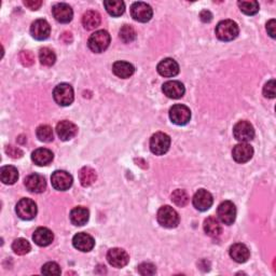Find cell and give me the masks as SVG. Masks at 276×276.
Returning <instances> with one entry per match:
<instances>
[{
  "label": "cell",
  "instance_id": "cell-1",
  "mask_svg": "<svg viewBox=\"0 0 276 276\" xmlns=\"http://www.w3.org/2000/svg\"><path fill=\"white\" fill-rule=\"evenodd\" d=\"M238 33L237 24L231 20L221 21L216 26V36L221 41H232L237 37Z\"/></svg>",
  "mask_w": 276,
  "mask_h": 276
},
{
  "label": "cell",
  "instance_id": "cell-2",
  "mask_svg": "<svg viewBox=\"0 0 276 276\" xmlns=\"http://www.w3.org/2000/svg\"><path fill=\"white\" fill-rule=\"evenodd\" d=\"M157 218L159 224L167 229H173L179 225V215L173 207L168 205L162 206L158 210Z\"/></svg>",
  "mask_w": 276,
  "mask_h": 276
},
{
  "label": "cell",
  "instance_id": "cell-3",
  "mask_svg": "<svg viewBox=\"0 0 276 276\" xmlns=\"http://www.w3.org/2000/svg\"><path fill=\"white\" fill-rule=\"evenodd\" d=\"M110 44V35L106 30H97L88 38L87 46L94 53H102Z\"/></svg>",
  "mask_w": 276,
  "mask_h": 276
},
{
  "label": "cell",
  "instance_id": "cell-4",
  "mask_svg": "<svg viewBox=\"0 0 276 276\" xmlns=\"http://www.w3.org/2000/svg\"><path fill=\"white\" fill-rule=\"evenodd\" d=\"M171 147V137L165 133L159 132L150 138V150L156 156L166 154Z\"/></svg>",
  "mask_w": 276,
  "mask_h": 276
},
{
  "label": "cell",
  "instance_id": "cell-5",
  "mask_svg": "<svg viewBox=\"0 0 276 276\" xmlns=\"http://www.w3.org/2000/svg\"><path fill=\"white\" fill-rule=\"evenodd\" d=\"M53 99L59 106H69L73 104L75 94L74 88L68 83H60L53 91Z\"/></svg>",
  "mask_w": 276,
  "mask_h": 276
},
{
  "label": "cell",
  "instance_id": "cell-6",
  "mask_svg": "<svg viewBox=\"0 0 276 276\" xmlns=\"http://www.w3.org/2000/svg\"><path fill=\"white\" fill-rule=\"evenodd\" d=\"M15 211L21 219L32 220L37 215V205L30 199H21L16 204Z\"/></svg>",
  "mask_w": 276,
  "mask_h": 276
},
{
  "label": "cell",
  "instance_id": "cell-7",
  "mask_svg": "<svg viewBox=\"0 0 276 276\" xmlns=\"http://www.w3.org/2000/svg\"><path fill=\"white\" fill-rule=\"evenodd\" d=\"M217 215L219 220L227 226L232 225L236 218V207L231 201L222 202L218 206Z\"/></svg>",
  "mask_w": 276,
  "mask_h": 276
},
{
  "label": "cell",
  "instance_id": "cell-8",
  "mask_svg": "<svg viewBox=\"0 0 276 276\" xmlns=\"http://www.w3.org/2000/svg\"><path fill=\"white\" fill-rule=\"evenodd\" d=\"M131 15L133 19L140 23H147L154 15L152 8L145 3H134L131 7Z\"/></svg>",
  "mask_w": 276,
  "mask_h": 276
},
{
  "label": "cell",
  "instance_id": "cell-9",
  "mask_svg": "<svg viewBox=\"0 0 276 276\" xmlns=\"http://www.w3.org/2000/svg\"><path fill=\"white\" fill-rule=\"evenodd\" d=\"M170 119L177 126H186L191 119V111L185 105H174L170 109Z\"/></svg>",
  "mask_w": 276,
  "mask_h": 276
},
{
  "label": "cell",
  "instance_id": "cell-10",
  "mask_svg": "<svg viewBox=\"0 0 276 276\" xmlns=\"http://www.w3.org/2000/svg\"><path fill=\"white\" fill-rule=\"evenodd\" d=\"M233 135L239 142L251 141L255 137L254 127L247 121H239L233 128Z\"/></svg>",
  "mask_w": 276,
  "mask_h": 276
},
{
  "label": "cell",
  "instance_id": "cell-11",
  "mask_svg": "<svg viewBox=\"0 0 276 276\" xmlns=\"http://www.w3.org/2000/svg\"><path fill=\"white\" fill-rule=\"evenodd\" d=\"M73 176L65 171H55L51 176L52 187L58 191H66L73 186Z\"/></svg>",
  "mask_w": 276,
  "mask_h": 276
},
{
  "label": "cell",
  "instance_id": "cell-12",
  "mask_svg": "<svg viewBox=\"0 0 276 276\" xmlns=\"http://www.w3.org/2000/svg\"><path fill=\"white\" fill-rule=\"evenodd\" d=\"M107 260L113 268H123L130 261L129 254L122 248H112L107 254Z\"/></svg>",
  "mask_w": 276,
  "mask_h": 276
},
{
  "label": "cell",
  "instance_id": "cell-13",
  "mask_svg": "<svg viewBox=\"0 0 276 276\" xmlns=\"http://www.w3.org/2000/svg\"><path fill=\"white\" fill-rule=\"evenodd\" d=\"M192 202H193V206L198 210L205 211L211 207L213 199H212V195L207 190L200 189L199 191L195 192Z\"/></svg>",
  "mask_w": 276,
  "mask_h": 276
},
{
  "label": "cell",
  "instance_id": "cell-14",
  "mask_svg": "<svg viewBox=\"0 0 276 276\" xmlns=\"http://www.w3.org/2000/svg\"><path fill=\"white\" fill-rule=\"evenodd\" d=\"M25 187L33 193H42L47 188L46 178L39 174H30L25 178Z\"/></svg>",
  "mask_w": 276,
  "mask_h": 276
},
{
  "label": "cell",
  "instance_id": "cell-15",
  "mask_svg": "<svg viewBox=\"0 0 276 276\" xmlns=\"http://www.w3.org/2000/svg\"><path fill=\"white\" fill-rule=\"evenodd\" d=\"M51 33L50 24L43 19L36 20L30 26V34L36 40H46Z\"/></svg>",
  "mask_w": 276,
  "mask_h": 276
},
{
  "label": "cell",
  "instance_id": "cell-16",
  "mask_svg": "<svg viewBox=\"0 0 276 276\" xmlns=\"http://www.w3.org/2000/svg\"><path fill=\"white\" fill-rule=\"evenodd\" d=\"M254 156V149L251 145L246 144V142H241V144L236 145L232 150V157L234 161L237 163H246L251 160Z\"/></svg>",
  "mask_w": 276,
  "mask_h": 276
},
{
  "label": "cell",
  "instance_id": "cell-17",
  "mask_svg": "<svg viewBox=\"0 0 276 276\" xmlns=\"http://www.w3.org/2000/svg\"><path fill=\"white\" fill-rule=\"evenodd\" d=\"M73 245L76 249H78V251L87 253V252H91L92 249L94 248L95 241L90 234L84 233V232H80L74 236Z\"/></svg>",
  "mask_w": 276,
  "mask_h": 276
},
{
  "label": "cell",
  "instance_id": "cell-18",
  "mask_svg": "<svg viewBox=\"0 0 276 276\" xmlns=\"http://www.w3.org/2000/svg\"><path fill=\"white\" fill-rule=\"evenodd\" d=\"M52 13L57 22L63 24L69 23L74 16L73 9L67 4H56L52 8Z\"/></svg>",
  "mask_w": 276,
  "mask_h": 276
},
{
  "label": "cell",
  "instance_id": "cell-19",
  "mask_svg": "<svg viewBox=\"0 0 276 276\" xmlns=\"http://www.w3.org/2000/svg\"><path fill=\"white\" fill-rule=\"evenodd\" d=\"M162 91L168 99L178 100L183 96L186 88L181 82L173 80V81H167L162 85Z\"/></svg>",
  "mask_w": 276,
  "mask_h": 276
},
{
  "label": "cell",
  "instance_id": "cell-20",
  "mask_svg": "<svg viewBox=\"0 0 276 276\" xmlns=\"http://www.w3.org/2000/svg\"><path fill=\"white\" fill-rule=\"evenodd\" d=\"M77 132H78V128L76 127V124L67 120L60 121L56 126L57 136L59 137V139L64 141L74 138L77 135Z\"/></svg>",
  "mask_w": 276,
  "mask_h": 276
},
{
  "label": "cell",
  "instance_id": "cell-21",
  "mask_svg": "<svg viewBox=\"0 0 276 276\" xmlns=\"http://www.w3.org/2000/svg\"><path fill=\"white\" fill-rule=\"evenodd\" d=\"M158 73L166 78H172L179 73V65L173 58H164L158 65Z\"/></svg>",
  "mask_w": 276,
  "mask_h": 276
},
{
  "label": "cell",
  "instance_id": "cell-22",
  "mask_svg": "<svg viewBox=\"0 0 276 276\" xmlns=\"http://www.w3.org/2000/svg\"><path fill=\"white\" fill-rule=\"evenodd\" d=\"M229 253H230V257L237 263H244L249 259V257H251V252H249V249L247 248L246 245L242 243L233 244L230 247Z\"/></svg>",
  "mask_w": 276,
  "mask_h": 276
},
{
  "label": "cell",
  "instance_id": "cell-23",
  "mask_svg": "<svg viewBox=\"0 0 276 276\" xmlns=\"http://www.w3.org/2000/svg\"><path fill=\"white\" fill-rule=\"evenodd\" d=\"M33 239L38 246L46 247V246H49L53 242L54 235H53V232L48 228L41 227L35 231L33 234Z\"/></svg>",
  "mask_w": 276,
  "mask_h": 276
},
{
  "label": "cell",
  "instance_id": "cell-24",
  "mask_svg": "<svg viewBox=\"0 0 276 276\" xmlns=\"http://www.w3.org/2000/svg\"><path fill=\"white\" fill-rule=\"evenodd\" d=\"M53 152L47 148H39L35 150L32 155V160L35 164L39 166H46L53 161Z\"/></svg>",
  "mask_w": 276,
  "mask_h": 276
},
{
  "label": "cell",
  "instance_id": "cell-25",
  "mask_svg": "<svg viewBox=\"0 0 276 276\" xmlns=\"http://www.w3.org/2000/svg\"><path fill=\"white\" fill-rule=\"evenodd\" d=\"M69 217H70L71 224L77 227H82L88 221V218H90V212H88V210L85 207L78 206L70 211Z\"/></svg>",
  "mask_w": 276,
  "mask_h": 276
},
{
  "label": "cell",
  "instance_id": "cell-26",
  "mask_svg": "<svg viewBox=\"0 0 276 276\" xmlns=\"http://www.w3.org/2000/svg\"><path fill=\"white\" fill-rule=\"evenodd\" d=\"M112 71L117 77L122 78V79H128L134 74L135 68L131 63H128V62L118 60L113 64Z\"/></svg>",
  "mask_w": 276,
  "mask_h": 276
},
{
  "label": "cell",
  "instance_id": "cell-27",
  "mask_svg": "<svg viewBox=\"0 0 276 276\" xmlns=\"http://www.w3.org/2000/svg\"><path fill=\"white\" fill-rule=\"evenodd\" d=\"M101 21L100 13L93 10L86 11L82 16V25L86 30H93L96 27H99Z\"/></svg>",
  "mask_w": 276,
  "mask_h": 276
},
{
  "label": "cell",
  "instance_id": "cell-28",
  "mask_svg": "<svg viewBox=\"0 0 276 276\" xmlns=\"http://www.w3.org/2000/svg\"><path fill=\"white\" fill-rule=\"evenodd\" d=\"M0 178L5 185H13L19 179V172L12 165L3 166L0 170Z\"/></svg>",
  "mask_w": 276,
  "mask_h": 276
},
{
  "label": "cell",
  "instance_id": "cell-29",
  "mask_svg": "<svg viewBox=\"0 0 276 276\" xmlns=\"http://www.w3.org/2000/svg\"><path fill=\"white\" fill-rule=\"evenodd\" d=\"M79 179L83 187H90L97 179L96 172L93 170L92 167L84 166L79 172Z\"/></svg>",
  "mask_w": 276,
  "mask_h": 276
},
{
  "label": "cell",
  "instance_id": "cell-30",
  "mask_svg": "<svg viewBox=\"0 0 276 276\" xmlns=\"http://www.w3.org/2000/svg\"><path fill=\"white\" fill-rule=\"evenodd\" d=\"M204 231L210 237H218L221 234L222 229L216 218L208 217L204 221Z\"/></svg>",
  "mask_w": 276,
  "mask_h": 276
},
{
  "label": "cell",
  "instance_id": "cell-31",
  "mask_svg": "<svg viewBox=\"0 0 276 276\" xmlns=\"http://www.w3.org/2000/svg\"><path fill=\"white\" fill-rule=\"evenodd\" d=\"M104 6L107 12L112 16H120L126 11V5L120 0H106L104 2Z\"/></svg>",
  "mask_w": 276,
  "mask_h": 276
},
{
  "label": "cell",
  "instance_id": "cell-32",
  "mask_svg": "<svg viewBox=\"0 0 276 276\" xmlns=\"http://www.w3.org/2000/svg\"><path fill=\"white\" fill-rule=\"evenodd\" d=\"M39 59L42 65L50 67L52 65H54L56 60L55 53L49 48H42L39 51Z\"/></svg>",
  "mask_w": 276,
  "mask_h": 276
},
{
  "label": "cell",
  "instance_id": "cell-33",
  "mask_svg": "<svg viewBox=\"0 0 276 276\" xmlns=\"http://www.w3.org/2000/svg\"><path fill=\"white\" fill-rule=\"evenodd\" d=\"M12 249H13V252L16 255L23 256V255H26V254H28L30 252L32 246H30V244H29V242L27 241V239L17 238V239H15V241L13 242V244H12Z\"/></svg>",
  "mask_w": 276,
  "mask_h": 276
},
{
  "label": "cell",
  "instance_id": "cell-34",
  "mask_svg": "<svg viewBox=\"0 0 276 276\" xmlns=\"http://www.w3.org/2000/svg\"><path fill=\"white\" fill-rule=\"evenodd\" d=\"M119 37L124 43H131L136 39V32L131 25H124L119 32Z\"/></svg>",
  "mask_w": 276,
  "mask_h": 276
},
{
  "label": "cell",
  "instance_id": "cell-35",
  "mask_svg": "<svg viewBox=\"0 0 276 276\" xmlns=\"http://www.w3.org/2000/svg\"><path fill=\"white\" fill-rule=\"evenodd\" d=\"M36 135H37L38 139L43 142H50L54 138L53 135V130L50 126H40L37 131H36Z\"/></svg>",
  "mask_w": 276,
  "mask_h": 276
},
{
  "label": "cell",
  "instance_id": "cell-36",
  "mask_svg": "<svg viewBox=\"0 0 276 276\" xmlns=\"http://www.w3.org/2000/svg\"><path fill=\"white\" fill-rule=\"evenodd\" d=\"M172 201L174 202V204H176L177 206L183 207L189 202V195H188V193H187V191L181 190V189H177L172 194Z\"/></svg>",
  "mask_w": 276,
  "mask_h": 276
},
{
  "label": "cell",
  "instance_id": "cell-37",
  "mask_svg": "<svg viewBox=\"0 0 276 276\" xmlns=\"http://www.w3.org/2000/svg\"><path fill=\"white\" fill-rule=\"evenodd\" d=\"M239 9L246 15H255L259 11V4L257 2H238L237 3Z\"/></svg>",
  "mask_w": 276,
  "mask_h": 276
},
{
  "label": "cell",
  "instance_id": "cell-38",
  "mask_svg": "<svg viewBox=\"0 0 276 276\" xmlns=\"http://www.w3.org/2000/svg\"><path fill=\"white\" fill-rule=\"evenodd\" d=\"M41 272L44 275H59L60 268L56 262H48L42 266Z\"/></svg>",
  "mask_w": 276,
  "mask_h": 276
},
{
  "label": "cell",
  "instance_id": "cell-39",
  "mask_svg": "<svg viewBox=\"0 0 276 276\" xmlns=\"http://www.w3.org/2000/svg\"><path fill=\"white\" fill-rule=\"evenodd\" d=\"M138 272L140 275H144V276H147V275H155L156 272H157V269H156V265L150 263V262H144L138 265Z\"/></svg>",
  "mask_w": 276,
  "mask_h": 276
},
{
  "label": "cell",
  "instance_id": "cell-40",
  "mask_svg": "<svg viewBox=\"0 0 276 276\" xmlns=\"http://www.w3.org/2000/svg\"><path fill=\"white\" fill-rule=\"evenodd\" d=\"M276 86H275V80L272 79L268 83H265L263 87V95L268 99H275L276 95Z\"/></svg>",
  "mask_w": 276,
  "mask_h": 276
},
{
  "label": "cell",
  "instance_id": "cell-41",
  "mask_svg": "<svg viewBox=\"0 0 276 276\" xmlns=\"http://www.w3.org/2000/svg\"><path fill=\"white\" fill-rule=\"evenodd\" d=\"M20 60L24 66H32L35 63V56L30 51H22L20 53Z\"/></svg>",
  "mask_w": 276,
  "mask_h": 276
},
{
  "label": "cell",
  "instance_id": "cell-42",
  "mask_svg": "<svg viewBox=\"0 0 276 276\" xmlns=\"http://www.w3.org/2000/svg\"><path fill=\"white\" fill-rule=\"evenodd\" d=\"M6 152L8 156H10L13 159H20L23 156V151L20 148L11 146V145L6 147Z\"/></svg>",
  "mask_w": 276,
  "mask_h": 276
},
{
  "label": "cell",
  "instance_id": "cell-43",
  "mask_svg": "<svg viewBox=\"0 0 276 276\" xmlns=\"http://www.w3.org/2000/svg\"><path fill=\"white\" fill-rule=\"evenodd\" d=\"M24 5L30 10H38L42 5V2H40V0H25Z\"/></svg>",
  "mask_w": 276,
  "mask_h": 276
},
{
  "label": "cell",
  "instance_id": "cell-44",
  "mask_svg": "<svg viewBox=\"0 0 276 276\" xmlns=\"http://www.w3.org/2000/svg\"><path fill=\"white\" fill-rule=\"evenodd\" d=\"M275 28H276V22H275V20H270L268 23H266V30H268L269 35L271 36L272 38H275V36H276Z\"/></svg>",
  "mask_w": 276,
  "mask_h": 276
},
{
  "label": "cell",
  "instance_id": "cell-45",
  "mask_svg": "<svg viewBox=\"0 0 276 276\" xmlns=\"http://www.w3.org/2000/svg\"><path fill=\"white\" fill-rule=\"evenodd\" d=\"M200 19L204 23H209L212 20V14L208 10H203L200 13Z\"/></svg>",
  "mask_w": 276,
  "mask_h": 276
}]
</instances>
